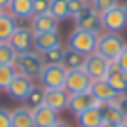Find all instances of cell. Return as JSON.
I'll return each mask as SVG.
<instances>
[{"mask_svg": "<svg viewBox=\"0 0 127 127\" xmlns=\"http://www.w3.org/2000/svg\"><path fill=\"white\" fill-rule=\"evenodd\" d=\"M13 67H15V71L19 75H24L28 79L36 80V79H39L41 71H43L45 62H43V56L39 52L30 51V52H24V54H17Z\"/></svg>", "mask_w": 127, "mask_h": 127, "instance_id": "obj_1", "label": "cell"}, {"mask_svg": "<svg viewBox=\"0 0 127 127\" xmlns=\"http://www.w3.org/2000/svg\"><path fill=\"white\" fill-rule=\"evenodd\" d=\"M125 45L127 43L123 41V37L120 36V34L103 30L99 36H97V49H95V52L101 54V56H105V58L110 60V62H114V60L122 54V51L125 49Z\"/></svg>", "mask_w": 127, "mask_h": 127, "instance_id": "obj_2", "label": "cell"}, {"mask_svg": "<svg viewBox=\"0 0 127 127\" xmlns=\"http://www.w3.org/2000/svg\"><path fill=\"white\" fill-rule=\"evenodd\" d=\"M67 49L79 52L80 56H88L94 54L95 49H97V36L95 34H90V32L84 30H73L67 36Z\"/></svg>", "mask_w": 127, "mask_h": 127, "instance_id": "obj_3", "label": "cell"}, {"mask_svg": "<svg viewBox=\"0 0 127 127\" xmlns=\"http://www.w3.org/2000/svg\"><path fill=\"white\" fill-rule=\"evenodd\" d=\"M110 64H112L110 60H107L105 56L94 52V54L84 56L82 69L86 71V75L92 80H105L108 75V69H110Z\"/></svg>", "mask_w": 127, "mask_h": 127, "instance_id": "obj_4", "label": "cell"}, {"mask_svg": "<svg viewBox=\"0 0 127 127\" xmlns=\"http://www.w3.org/2000/svg\"><path fill=\"white\" fill-rule=\"evenodd\" d=\"M73 21H75V28H77V30L90 32V34H95V36H99L101 32H103L101 13L95 11L92 6H88L84 11H80L77 17H73Z\"/></svg>", "mask_w": 127, "mask_h": 127, "instance_id": "obj_5", "label": "cell"}, {"mask_svg": "<svg viewBox=\"0 0 127 127\" xmlns=\"http://www.w3.org/2000/svg\"><path fill=\"white\" fill-rule=\"evenodd\" d=\"M65 75L67 69H64V65H45L43 71L39 75V82L45 90H54V88H64L65 84Z\"/></svg>", "mask_w": 127, "mask_h": 127, "instance_id": "obj_6", "label": "cell"}, {"mask_svg": "<svg viewBox=\"0 0 127 127\" xmlns=\"http://www.w3.org/2000/svg\"><path fill=\"white\" fill-rule=\"evenodd\" d=\"M101 24H103L105 32H116V34H120L122 30H125L127 15L123 13V8L118 4L114 8L107 9L105 13H101Z\"/></svg>", "mask_w": 127, "mask_h": 127, "instance_id": "obj_7", "label": "cell"}, {"mask_svg": "<svg viewBox=\"0 0 127 127\" xmlns=\"http://www.w3.org/2000/svg\"><path fill=\"white\" fill-rule=\"evenodd\" d=\"M92 84H94V80L86 75L84 69H73V71H67V75H65L64 90L69 95H73V94H80V92H90Z\"/></svg>", "mask_w": 127, "mask_h": 127, "instance_id": "obj_8", "label": "cell"}, {"mask_svg": "<svg viewBox=\"0 0 127 127\" xmlns=\"http://www.w3.org/2000/svg\"><path fill=\"white\" fill-rule=\"evenodd\" d=\"M34 36L36 34H34V30L30 26H21L19 24L8 43L13 47V51L17 54H24V52L34 51Z\"/></svg>", "mask_w": 127, "mask_h": 127, "instance_id": "obj_9", "label": "cell"}, {"mask_svg": "<svg viewBox=\"0 0 127 127\" xmlns=\"http://www.w3.org/2000/svg\"><path fill=\"white\" fill-rule=\"evenodd\" d=\"M32 86H34V80L28 79V77H24V75H19V73H17V75L13 77V80L9 82L6 94H8L13 101L24 103V99H26L28 92L32 90Z\"/></svg>", "mask_w": 127, "mask_h": 127, "instance_id": "obj_10", "label": "cell"}, {"mask_svg": "<svg viewBox=\"0 0 127 127\" xmlns=\"http://www.w3.org/2000/svg\"><path fill=\"white\" fill-rule=\"evenodd\" d=\"M64 39L60 36V32H43V34H36L34 36V51L45 54V52L52 51V49L64 47Z\"/></svg>", "mask_w": 127, "mask_h": 127, "instance_id": "obj_11", "label": "cell"}, {"mask_svg": "<svg viewBox=\"0 0 127 127\" xmlns=\"http://www.w3.org/2000/svg\"><path fill=\"white\" fill-rule=\"evenodd\" d=\"M90 92H92V95L95 97V101H97L101 107H103V105L116 103V99H118V95H120L107 80H94Z\"/></svg>", "mask_w": 127, "mask_h": 127, "instance_id": "obj_12", "label": "cell"}, {"mask_svg": "<svg viewBox=\"0 0 127 127\" xmlns=\"http://www.w3.org/2000/svg\"><path fill=\"white\" fill-rule=\"evenodd\" d=\"M95 105H99V103L95 101V97L92 95V92H80V94L69 95V107H67V110L71 112V114H75V118H77L79 114H82L84 110L95 107Z\"/></svg>", "mask_w": 127, "mask_h": 127, "instance_id": "obj_13", "label": "cell"}, {"mask_svg": "<svg viewBox=\"0 0 127 127\" xmlns=\"http://www.w3.org/2000/svg\"><path fill=\"white\" fill-rule=\"evenodd\" d=\"M45 105L51 107L56 112H64L69 107V94L64 88H54V90L45 92Z\"/></svg>", "mask_w": 127, "mask_h": 127, "instance_id": "obj_14", "label": "cell"}, {"mask_svg": "<svg viewBox=\"0 0 127 127\" xmlns=\"http://www.w3.org/2000/svg\"><path fill=\"white\" fill-rule=\"evenodd\" d=\"M32 114H34V123L36 127H52L60 122V112L52 110L47 105H41V107L32 108Z\"/></svg>", "mask_w": 127, "mask_h": 127, "instance_id": "obj_15", "label": "cell"}, {"mask_svg": "<svg viewBox=\"0 0 127 127\" xmlns=\"http://www.w3.org/2000/svg\"><path fill=\"white\" fill-rule=\"evenodd\" d=\"M60 21H56L51 13H43V15H34L30 19V28L34 34H43V32H58Z\"/></svg>", "mask_w": 127, "mask_h": 127, "instance_id": "obj_16", "label": "cell"}, {"mask_svg": "<svg viewBox=\"0 0 127 127\" xmlns=\"http://www.w3.org/2000/svg\"><path fill=\"white\" fill-rule=\"evenodd\" d=\"M8 11L17 21H30L34 17V6L32 0H9Z\"/></svg>", "mask_w": 127, "mask_h": 127, "instance_id": "obj_17", "label": "cell"}, {"mask_svg": "<svg viewBox=\"0 0 127 127\" xmlns=\"http://www.w3.org/2000/svg\"><path fill=\"white\" fill-rule=\"evenodd\" d=\"M77 122H79V127H101L103 125L101 105H95V107L84 110L82 114H79L77 116Z\"/></svg>", "mask_w": 127, "mask_h": 127, "instance_id": "obj_18", "label": "cell"}, {"mask_svg": "<svg viewBox=\"0 0 127 127\" xmlns=\"http://www.w3.org/2000/svg\"><path fill=\"white\" fill-rule=\"evenodd\" d=\"M105 80H107V82L110 84L120 95L127 92V73H123L114 62L110 64V69H108V75H107V79H105Z\"/></svg>", "mask_w": 127, "mask_h": 127, "instance_id": "obj_19", "label": "cell"}, {"mask_svg": "<svg viewBox=\"0 0 127 127\" xmlns=\"http://www.w3.org/2000/svg\"><path fill=\"white\" fill-rule=\"evenodd\" d=\"M11 127H36L32 108H28L26 105H21V107L13 108L11 110Z\"/></svg>", "mask_w": 127, "mask_h": 127, "instance_id": "obj_20", "label": "cell"}, {"mask_svg": "<svg viewBox=\"0 0 127 127\" xmlns=\"http://www.w3.org/2000/svg\"><path fill=\"white\" fill-rule=\"evenodd\" d=\"M19 26V21L9 11H0V41H9L13 32Z\"/></svg>", "mask_w": 127, "mask_h": 127, "instance_id": "obj_21", "label": "cell"}, {"mask_svg": "<svg viewBox=\"0 0 127 127\" xmlns=\"http://www.w3.org/2000/svg\"><path fill=\"white\" fill-rule=\"evenodd\" d=\"M49 13H51L56 21H60V23L71 19V13H69V2H67V0H51Z\"/></svg>", "mask_w": 127, "mask_h": 127, "instance_id": "obj_22", "label": "cell"}, {"mask_svg": "<svg viewBox=\"0 0 127 127\" xmlns=\"http://www.w3.org/2000/svg\"><path fill=\"white\" fill-rule=\"evenodd\" d=\"M82 64H84V56H80L79 52L71 51V49H64V58H62V65L64 69L67 71H73V69H82Z\"/></svg>", "mask_w": 127, "mask_h": 127, "instance_id": "obj_23", "label": "cell"}, {"mask_svg": "<svg viewBox=\"0 0 127 127\" xmlns=\"http://www.w3.org/2000/svg\"><path fill=\"white\" fill-rule=\"evenodd\" d=\"M45 92L47 90H45L41 84H34L32 90L28 92L26 99H24V105H26L28 108H36V107L45 105Z\"/></svg>", "mask_w": 127, "mask_h": 127, "instance_id": "obj_24", "label": "cell"}, {"mask_svg": "<svg viewBox=\"0 0 127 127\" xmlns=\"http://www.w3.org/2000/svg\"><path fill=\"white\" fill-rule=\"evenodd\" d=\"M101 112H103V122L105 123H114V125H120V123L125 122V118H123V114L120 112V108L116 107V103L103 105V107H101Z\"/></svg>", "mask_w": 127, "mask_h": 127, "instance_id": "obj_25", "label": "cell"}, {"mask_svg": "<svg viewBox=\"0 0 127 127\" xmlns=\"http://www.w3.org/2000/svg\"><path fill=\"white\" fill-rule=\"evenodd\" d=\"M17 58V52L8 41H0V65H13Z\"/></svg>", "mask_w": 127, "mask_h": 127, "instance_id": "obj_26", "label": "cell"}, {"mask_svg": "<svg viewBox=\"0 0 127 127\" xmlns=\"http://www.w3.org/2000/svg\"><path fill=\"white\" fill-rule=\"evenodd\" d=\"M17 75L13 65H0V92H6L9 86V82L13 80V77Z\"/></svg>", "mask_w": 127, "mask_h": 127, "instance_id": "obj_27", "label": "cell"}, {"mask_svg": "<svg viewBox=\"0 0 127 127\" xmlns=\"http://www.w3.org/2000/svg\"><path fill=\"white\" fill-rule=\"evenodd\" d=\"M43 56V62L45 65H62V58H64V47L60 49H52V51L45 52Z\"/></svg>", "mask_w": 127, "mask_h": 127, "instance_id": "obj_28", "label": "cell"}, {"mask_svg": "<svg viewBox=\"0 0 127 127\" xmlns=\"http://www.w3.org/2000/svg\"><path fill=\"white\" fill-rule=\"evenodd\" d=\"M90 6L95 9V11L105 13L107 9H110V8H114V6H118V0H92Z\"/></svg>", "mask_w": 127, "mask_h": 127, "instance_id": "obj_29", "label": "cell"}, {"mask_svg": "<svg viewBox=\"0 0 127 127\" xmlns=\"http://www.w3.org/2000/svg\"><path fill=\"white\" fill-rule=\"evenodd\" d=\"M67 2H69V13H71V19L77 17L80 11H84V9L90 6V2H86V0H67Z\"/></svg>", "mask_w": 127, "mask_h": 127, "instance_id": "obj_30", "label": "cell"}, {"mask_svg": "<svg viewBox=\"0 0 127 127\" xmlns=\"http://www.w3.org/2000/svg\"><path fill=\"white\" fill-rule=\"evenodd\" d=\"M32 6H34V15H43L49 13L51 0H32Z\"/></svg>", "mask_w": 127, "mask_h": 127, "instance_id": "obj_31", "label": "cell"}, {"mask_svg": "<svg viewBox=\"0 0 127 127\" xmlns=\"http://www.w3.org/2000/svg\"><path fill=\"white\" fill-rule=\"evenodd\" d=\"M0 127H11V110L0 107Z\"/></svg>", "mask_w": 127, "mask_h": 127, "instance_id": "obj_32", "label": "cell"}, {"mask_svg": "<svg viewBox=\"0 0 127 127\" xmlns=\"http://www.w3.org/2000/svg\"><path fill=\"white\" fill-rule=\"evenodd\" d=\"M114 64L118 65L120 69H122L123 73H127V45H125V49L122 51V54H120L118 58L114 60Z\"/></svg>", "mask_w": 127, "mask_h": 127, "instance_id": "obj_33", "label": "cell"}, {"mask_svg": "<svg viewBox=\"0 0 127 127\" xmlns=\"http://www.w3.org/2000/svg\"><path fill=\"white\" fill-rule=\"evenodd\" d=\"M116 107L120 108V112L123 114V118H125V122H127V95H118Z\"/></svg>", "mask_w": 127, "mask_h": 127, "instance_id": "obj_34", "label": "cell"}, {"mask_svg": "<svg viewBox=\"0 0 127 127\" xmlns=\"http://www.w3.org/2000/svg\"><path fill=\"white\" fill-rule=\"evenodd\" d=\"M8 6H9V0H0V9L2 11H8Z\"/></svg>", "mask_w": 127, "mask_h": 127, "instance_id": "obj_35", "label": "cell"}, {"mask_svg": "<svg viewBox=\"0 0 127 127\" xmlns=\"http://www.w3.org/2000/svg\"><path fill=\"white\" fill-rule=\"evenodd\" d=\"M52 127H71V125H69L67 122H62V120H60V122L56 123V125H52Z\"/></svg>", "mask_w": 127, "mask_h": 127, "instance_id": "obj_36", "label": "cell"}, {"mask_svg": "<svg viewBox=\"0 0 127 127\" xmlns=\"http://www.w3.org/2000/svg\"><path fill=\"white\" fill-rule=\"evenodd\" d=\"M101 127H118V125H114V123H105L103 122V125H101Z\"/></svg>", "mask_w": 127, "mask_h": 127, "instance_id": "obj_37", "label": "cell"}, {"mask_svg": "<svg viewBox=\"0 0 127 127\" xmlns=\"http://www.w3.org/2000/svg\"><path fill=\"white\" fill-rule=\"evenodd\" d=\"M122 8H123V13L127 15V2H123V4H122Z\"/></svg>", "mask_w": 127, "mask_h": 127, "instance_id": "obj_38", "label": "cell"}, {"mask_svg": "<svg viewBox=\"0 0 127 127\" xmlns=\"http://www.w3.org/2000/svg\"><path fill=\"white\" fill-rule=\"evenodd\" d=\"M118 127H127V122H123V123H120Z\"/></svg>", "mask_w": 127, "mask_h": 127, "instance_id": "obj_39", "label": "cell"}, {"mask_svg": "<svg viewBox=\"0 0 127 127\" xmlns=\"http://www.w3.org/2000/svg\"><path fill=\"white\" fill-rule=\"evenodd\" d=\"M86 2H92V0H86Z\"/></svg>", "mask_w": 127, "mask_h": 127, "instance_id": "obj_40", "label": "cell"}, {"mask_svg": "<svg viewBox=\"0 0 127 127\" xmlns=\"http://www.w3.org/2000/svg\"><path fill=\"white\" fill-rule=\"evenodd\" d=\"M0 11H2V9H0Z\"/></svg>", "mask_w": 127, "mask_h": 127, "instance_id": "obj_41", "label": "cell"}]
</instances>
